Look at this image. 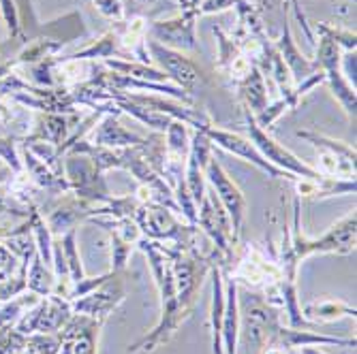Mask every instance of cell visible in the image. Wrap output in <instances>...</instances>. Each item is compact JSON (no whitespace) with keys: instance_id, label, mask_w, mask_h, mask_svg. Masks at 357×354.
I'll use <instances>...</instances> for the list:
<instances>
[{"instance_id":"1","label":"cell","mask_w":357,"mask_h":354,"mask_svg":"<svg viewBox=\"0 0 357 354\" xmlns=\"http://www.w3.org/2000/svg\"><path fill=\"white\" fill-rule=\"evenodd\" d=\"M137 246L148 256V263H150L154 282H156L158 293H160V305H163V312H160V320H158V325L152 329V333H148L146 337H142L133 346H128V352H139V350L152 352L158 346L167 344L190 314L178 301V291H176V277H174V269H172L169 248L165 243L150 241L146 237H142Z\"/></svg>"},{"instance_id":"2","label":"cell","mask_w":357,"mask_h":354,"mask_svg":"<svg viewBox=\"0 0 357 354\" xmlns=\"http://www.w3.org/2000/svg\"><path fill=\"white\" fill-rule=\"evenodd\" d=\"M357 218L355 211H349L340 222L330 227L319 239H308L300 231V197H296L294 205V235L289 237L291 254L302 263L312 254H351L355 252V235H357Z\"/></svg>"},{"instance_id":"3","label":"cell","mask_w":357,"mask_h":354,"mask_svg":"<svg viewBox=\"0 0 357 354\" xmlns=\"http://www.w3.org/2000/svg\"><path fill=\"white\" fill-rule=\"evenodd\" d=\"M135 222L139 224L142 237L150 241H160V243L169 241L178 250H186V252L192 250L190 243H192L195 233H197V227L182 224L176 218V214L163 205L142 203V207L135 214Z\"/></svg>"},{"instance_id":"4","label":"cell","mask_w":357,"mask_h":354,"mask_svg":"<svg viewBox=\"0 0 357 354\" xmlns=\"http://www.w3.org/2000/svg\"><path fill=\"white\" fill-rule=\"evenodd\" d=\"M244 115H246V131H248V137H250V143L259 150V154H261L266 160H270V163L278 169H282L284 173L289 175H296V177H302V179H310V182H317V184H323L328 177L321 175L314 167L306 165L304 160L300 156H296L291 150H287L284 145L276 143L272 139V135L266 131V128H261L252 113L244 107Z\"/></svg>"},{"instance_id":"5","label":"cell","mask_w":357,"mask_h":354,"mask_svg":"<svg viewBox=\"0 0 357 354\" xmlns=\"http://www.w3.org/2000/svg\"><path fill=\"white\" fill-rule=\"evenodd\" d=\"M64 179L69 184V192L86 203L103 205L112 199L103 173L84 154H69L64 158Z\"/></svg>"},{"instance_id":"6","label":"cell","mask_w":357,"mask_h":354,"mask_svg":"<svg viewBox=\"0 0 357 354\" xmlns=\"http://www.w3.org/2000/svg\"><path fill=\"white\" fill-rule=\"evenodd\" d=\"M298 137L306 139L319 150V167L314 169L321 175L336 179H355V147L310 131H298Z\"/></svg>"},{"instance_id":"7","label":"cell","mask_w":357,"mask_h":354,"mask_svg":"<svg viewBox=\"0 0 357 354\" xmlns=\"http://www.w3.org/2000/svg\"><path fill=\"white\" fill-rule=\"evenodd\" d=\"M204 173H206V179L210 182V186L216 192L218 203L222 205V209L227 211V216H229L234 239L238 241L240 239V233H242V227H244V220H246V209H248L244 192L229 177V173L222 169V165L216 160V156H210Z\"/></svg>"},{"instance_id":"8","label":"cell","mask_w":357,"mask_h":354,"mask_svg":"<svg viewBox=\"0 0 357 354\" xmlns=\"http://www.w3.org/2000/svg\"><path fill=\"white\" fill-rule=\"evenodd\" d=\"M340 47L336 43H332L330 39L321 37L319 41V47H317V69L326 75V81L330 83L334 96L340 101L342 109L355 118V88L347 81V77L342 75V69H340Z\"/></svg>"},{"instance_id":"9","label":"cell","mask_w":357,"mask_h":354,"mask_svg":"<svg viewBox=\"0 0 357 354\" xmlns=\"http://www.w3.org/2000/svg\"><path fill=\"white\" fill-rule=\"evenodd\" d=\"M202 133L212 141V145H216V147H220V150H225V152H229V154H234V156L246 160V163H250L252 167H257L259 171H264V173L270 175V177H284V179H289V182L300 179V177H296V175H289V173H284L282 169L274 167V165L270 163V160H266L261 154H259V150L250 143V139H244V137L238 135V133H229V131H222V128H214V126L204 128Z\"/></svg>"},{"instance_id":"10","label":"cell","mask_w":357,"mask_h":354,"mask_svg":"<svg viewBox=\"0 0 357 354\" xmlns=\"http://www.w3.org/2000/svg\"><path fill=\"white\" fill-rule=\"evenodd\" d=\"M103 323L105 320L73 314L67 320V325L56 333L60 341L58 354H96Z\"/></svg>"},{"instance_id":"11","label":"cell","mask_w":357,"mask_h":354,"mask_svg":"<svg viewBox=\"0 0 357 354\" xmlns=\"http://www.w3.org/2000/svg\"><path fill=\"white\" fill-rule=\"evenodd\" d=\"M118 275L120 273H114L99 288H94V291H90L84 297L73 299L71 301L73 314H82L96 320H107V316L114 314V309L124 301V284Z\"/></svg>"},{"instance_id":"12","label":"cell","mask_w":357,"mask_h":354,"mask_svg":"<svg viewBox=\"0 0 357 354\" xmlns=\"http://www.w3.org/2000/svg\"><path fill=\"white\" fill-rule=\"evenodd\" d=\"M146 45H148L150 58H154L160 64V71H163L167 77H172L182 90L190 92L199 81H204V75L197 69V64H195L190 58H186L182 51L169 49L152 39H148Z\"/></svg>"},{"instance_id":"13","label":"cell","mask_w":357,"mask_h":354,"mask_svg":"<svg viewBox=\"0 0 357 354\" xmlns=\"http://www.w3.org/2000/svg\"><path fill=\"white\" fill-rule=\"evenodd\" d=\"M197 22V15L195 13H186L182 11L178 17L174 19H163V22H152L148 26L152 41L165 45L169 49L182 51V49H197V32H195V24Z\"/></svg>"},{"instance_id":"14","label":"cell","mask_w":357,"mask_h":354,"mask_svg":"<svg viewBox=\"0 0 357 354\" xmlns=\"http://www.w3.org/2000/svg\"><path fill=\"white\" fill-rule=\"evenodd\" d=\"M304 346H344L355 348V339H342V337H330L323 333H314L308 329H294V327H282L280 323L272 329L268 348H278L282 352H291Z\"/></svg>"},{"instance_id":"15","label":"cell","mask_w":357,"mask_h":354,"mask_svg":"<svg viewBox=\"0 0 357 354\" xmlns=\"http://www.w3.org/2000/svg\"><path fill=\"white\" fill-rule=\"evenodd\" d=\"M92 145H101V147H112V150H122V147H137L142 150L148 139L126 131L124 126H120L118 122V113H103L101 120L96 122V126L92 128Z\"/></svg>"},{"instance_id":"16","label":"cell","mask_w":357,"mask_h":354,"mask_svg":"<svg viewBox=\"0 0 357 354\" xmlns=\"http://www.w3.org/2000/svg\"><path fill=\"white\" fill-rule=\"evenodd\" d=\"M225 280V314H222V350L225 354H238V335H240V297L238 280L222 273Z\"/></svg>"},{"instance_id":"17","label":"cell","mask_w":357,"mask_h":354,"mask_svg":"<svg viewBox=\"0 0 357 354\" xmlns=\"http://www.w3.org/2000/svg\"><path fill=\"white\" fill-rule=\"evenodd\" d=\"M274 47H276V51L280 54V58H282V62L287 64V69L291 71V75H294V81H296V83L304 81L306 77H310L312 73L319 71L314 62L306 60V58L300 54V49H298L294 37H291V28H289V24H284V28H282V37L274 43Z\"/></svg>"},{"instance_id":"18","label":"cell","mask_w":357,"mask_h":354,"mask_svg":"<svg viewBox=\"0 0 357 354\" xmlns=\"http://www.w3.org/2000/svg\"><path fill=\"white\" fill-rule=\"evenodd\" d=\"M240 96L244 101V107L252 113V115H259L261 113L270 101H268V86H266V79H264V71L252 64V69L248 71L246 77H242L240 81Z\"/></svg>"},{"instance_id":"19","label":"cell","mask_w":357,"mask_h":354,"mask_svg":"<svg viewBox=\"0 0 357 354\" xmlns=\"http://www.w3.org/2000/svg\"><path fill=\"white\" fill-rule=\"evenodd\" d=\"M302 314L312 325H326L340 318H355L357 309L340 299H319V301L308 303Z\"/></svg>"},{"instance_id":"20","label":"cell","mask_w":357,"mask_h":354,"mask_svg":"<svg viewBox=\"0 0 357 354\" xmlns=\"http://www.w3.org/2000/svg\"><path fill=\"white\" fill-rule=\"evenodd\" d=\"M212 273V348L214 354H225L222 350V314H225V280L222 269L214 265Z\"/></svg>"},{"instance_id":"21","label":"cell","mask_w":357,"mask_h":354,"mask_svg":"<svg viewBox=\"0 0 357 354\" xmlns=\"http://www.w3.org/2000/svg\"><path fill=\"white\" fill-rule=\"evenodd\" d=\"M54 286H56V273L50 265H45L41 261L39 252H35V256L30 259L28 265V273H26V288L30 293L43 297H50L54 293Z\"/></svg>"},{"instance_id":"22","label":"cell","mask_w":357,"mask_h":354,"mask_svg":"<svg viewBox=\"0 0 357 354\" xmlns=\"http://www.w3.org/2000/svg\"><path fill=\"white\" fill-rule=\"evenodd\" d=\"M107 67L120 75H128V77H135L142 81H154V83H163L167 79V75L160 71V69H152L150 64L144 62H128V60H105Z\"/></svg>"},{"instance_id":"23","label":"cell","mask_w":357,"mask_h":354,"mask_svg":"<svg viewBox=\"0 0 357 354\" xmlns=\"http://www.w3.org/2000/svg\"><path fill=\"white\" fill-rule=\"evenodd\" d=\"M60 341L56 335H45V333H32L26 339V348L22 354H58Z\"/></svg>"},{"instance_id":"24","label":"cell","mask_w":357,"mask_h":354,"mask_svg":"<svg viewBox=\"0 0 357 354\" xmlns=\"http://www.w3.org/2000/svg\"><path fill=\"white\" fill-rule=\"evenodd\" d=\"M317 30L321 37L330 39L332 43H336L338 47H344L347 51H355V45H357V39L353 32L349 30H342V28H332V26H326V24H317Z\"/></svg>"},{"instance_id":"25","label":"cell","mask_w":357,"mask_h":354,"mask_svg":"<svg viewBox=\"0 0 357 354\" xmlns=\"http://www.w3.org/2000/svg\"><path fill=\"white\" fill-rule=\"evenodd\" d=\"M214 35L218 39V47H220V54H218V67L220 69H229L231 67V62L240 56V47L236 41H231L229 37L225 35V32L220 28H214Z\"/></svg>"},{"instance_id":"26","label":"cell","mask_w":357,"mask_h":354,"mask_svg":"<svg viewBox=\"0 0 357 354\" xmlns=\"http://www.w3.org/2000/svg\"><path fill=\"white\" fill-rule=\"evenodd\" d=\"M0 13L5 17V24L11 32V39H20V41H26L24 32H22V24H20V11H17V5L15 0H0Z\"/></svg>"},{"instance_id":"27","label":"cell","mask_w":357,"mask_h":354,"mask_svg":"<svg viewBox=\"0 0 357 354\" xmlns=\"http://www.w3.org/2000/svg\"><path fill=\"white\" fill-rule=\"evenodd\" d=\"M133 252V246L122 241L118 235L112 233V273H122L126 263H128V256Z\"/></svg>"},{"instance_id":"28","label":"cell","mask_w":357,"mask_h":354,"mask_svg":"<svg viewBox=\"0 0 357 354\" xmlns=\"http://www.w3.org/2000/svg\"><path fill=\"white\" fill-rule=\"evenodd\" d=\"M17 269V256L7 248L5 241H0V282L7 280Z\"/></svg>"},{"instance_id":"29","label":"cell","mask_w":357,"mask_h":354,"mask_svg":"<svg viewBox=\"0 0 357 354\" xmlns=\"http://www.w3.org/2000/svg\"><path fill=\"white\" fill-rule=\"evenodd\" d=\"M96 9H99L105 17L114 19V22H124V7L120 0H94Z\"/></svg>"},{"instance_id":"30","label":"cell","mask_w":357,"mask_h":354,"mask_svg":"<svg viewBox=\"0 0 357 354\" xmlns=\"http://www.w3.org/2000/svg\"><path fill=\"white\" fill-rule=\"evenodd\" d=\"M289 3H291V9H294V13H296L298 22H300V26H302V30H304L306 39H308L310 43H314L312 28H310V24H308V17H306V13H304V11H302V7H300V0H289Z\"/></svg>"},{"instance_id":"31","label":"cell","mask_w":357,"mask_h":354,"mask_svg":"<svg viewBox=\"0 0 357 354\" xmlns=\"http://www.w3.org/2000/svg\"><path fill=\"white\" fill-rule=\"evenodd\" d=\"M296 352L298 354H328V352H323V350H319L314 346H304V348H298Z\"/></svg>"},{"instance_id":"32","label":"cell","mask_w":357,"mask_h":354,"mask_svg":"<svg viewBox=\"0 0 357 354\" xmlns=\"http://www.w3.org/2000/svg\"><path fill=\"white\" fill-rule=\"evenodd\" d=\"M139 3H154V0H139Z\"/></svg>"},{"instance_id":"33","label":"cell","mask_w":357,"mask_h":354,"mask_svg":"<svg viewBox=\"0 0 357 354\" xmlns=\"http://www.w3.org/2000/svg\"><path fill=\"white\" fill-rule=\"evenodd\" d=\"M287 354H298V352H296V350H291V352H287Z\"/></svg>"}]
</instances>
